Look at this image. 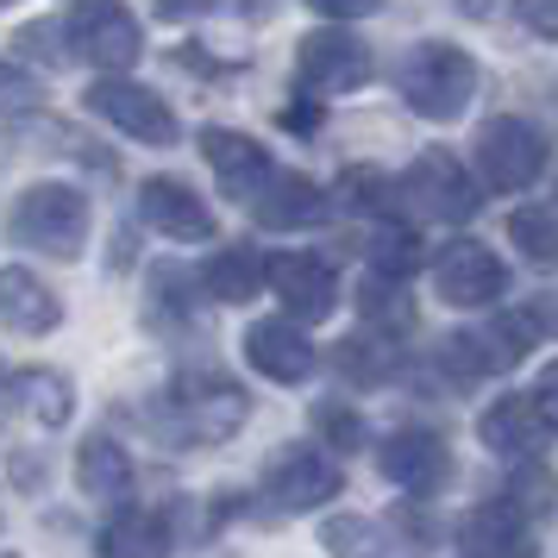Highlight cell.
I'll list each match as a JSON object with an SVG mask.
<instances>
[{"mask_svg": "<svg viewBox=\"0 0 558 558\" xmlns=\"http://www.w3.org/2000/svg\"><path fill=\"white\" fill-rule=\"evenodd\" d=\"M76 483H82V496H95V502H120L132 489V458L113 446V439H88L76 452Z\"/></svg>", "mask_w": 558, "mask_h": 558, "instance_id": "603a6c76", "label": "cell"}, {"mask_svg": "<svg viewBox=\"0 0 558 558\" xmlns=\"http://www.w3.org/2000/svg\"><path fill=\"white\" fill-rule=\"evenodd\" d=\"M521 496H527V508H533V514H553V496H558V483L546 477V471H527V483L514 477V502H521Z\"/></svg>", "mask_w": 558, "mask_h": 558, "instance_id": "836d02e7", "label": "cell"}, {"mask_svg": "<svg viewBox=\"0 0 558 558\" xmlns=\"http://www.w3.org/2000/svg\"><path fill=\"white\" fill-rule=\"evenodd\" d=\"M252 414V396L239 389L220 371H182L170 389H163V433H177L189 446H220L245 427Z\"/></svg>", "mask_w": 558, "mask_h": 558, "instance_id": "7a4b0ae2", "label": "cell"}, {"mask_svg": "<svg viewBox=\"0 0 558 558\" xmlns=\"http://www.w3.org/2000/svg\"><path fill=\"white\" fill-rule=\"evenodd\" d=\"M508 239L521 245V257H527V264L558 270V207H546V202L514 207V214H508Z\"/></svg>", "mask_w": 558, "mask_h": 558, "instance_id": "d4e9b609", "label": "cell"}, {"mask_svg": "<svg viewBox=\"0 0 558 558\" xmlns=\"http://www.w3.org/2000/svg\"><path fill=\"white\" fill-rule=\"evenodd\" d=\"M477 439L489 446V452H502V458H533L539 446H546V421H539L533 396H496V402L483 408Z\"/></svg>", "mask_w": 558, "mask_h": 558, "instance_id": "d6986e66", "label": "cell"}, {"mask_svg": "<svg viewBox=\"0 0 558 558\" xmlns=\"http://www.w3.org/2000/svg\"><path fill=\"white\" fill-rule=\"evenodd\" d=\"M252 214H257V227L295 232V227H314L327 214V195H320V182L295 177V170H270V182L252 195Z\"/></svg>", "mask_w": 558, "mask_h": 558, "instance_id": "e0dca14e", "label": "cell"}, {"mask_svg": "<svg viewBox=\"0 0 558 558\" xmlns=\"http://www.w3.org/2000/svg\"><path fill=\"white\" fill-rule=\"evenodd\" d=\"M533 408H539V421H546V433H558V357L539 371V383H533Z\"/></svg>", "mask_w": 558, "mask_h": 558, "instance_id": "d6a6232c", "label": "cell"}, {"mask_svg": "<svg viewBox=\"0 0 558 558\" xmlns=\"http://www.w3.org/2000/svg\"><path fill=\"white\" fill-rule=\"evenodd\" d=\"M320 546H327L332 558H389L383 527L364 521V514H332L327 527H320Z\"/></svg>", "mask_w": 558, "mask_h": 558, "instance_id": "484cf974", "label": "cell"}, {"mask_svg": "<svg viewBox=\"0 0 558 558\" xmlns=\"http://www.w3.org/2000/svg\"><path fill=\"white\" fill-rule=\"evenodd\" d=\"M314 433L327 439L332 452H357V446H364V421H357V408H345V402H314Z\"/></svg>", "mask_w": 558, "mask_h": 558, "instance_id": "f1b7e54d", "label": "cell"}, {"mask_svg": "<svg viewBox=\"0 0 558 558\" xmlns=\"http://www.w3.org/2000/svg\"><path fill=\"white\" fill-rule=\"evenodd\" d=\"M245 357H252L257 377L270 383H307L314 377V345H307V332L295 320H257L245 332Z\"/></svg>", "mask_w": 558, "mask_h": 558, "instance_id": "2e32d148", "label": "cell"}, {"mask_svg": "<svg viewBox=\"0 0 558 558\" xmlns=\"http://www.w3.org/2000/svg\"><path fill=\"white\" fill-rule=\"evenodd\" d=\"M88 113L107 120V126L132 132V138H145V145H177V113L157 101L151 88H138V82H95L88 88Z\"/></svg>", "mask_w": 558, "mask_h": 558, "instance_id": "8fae6325", "label": "cell"}, {"mask_svg": "<svg viewBox=\"0 0 558 558\" xmlns=\"http://www.w3.org/2000/svg\"><path fill=\"white\" fill-rule=\"evenodd\" d=\"M202 282H207V295H214V302H252L257 282H264V257H257L252 245H227V252L207 257Z\"/></svg>", "mask_w": 558, "mask_h": 558, "instance_id": "cb8c5ba5", "label": "cell"}, {"mask_svg": "<svg viewBox=\"0 0 558 558\" xmlns=\"http://www.w3.org/2000/svg\"><path fill=\"white\" fill-rule=\"evenodd\" d=\"M38 101H45V82L26 76V70H13V63H0V113H26Z\"/></svg>", "mask_w": 558, "mask_h": 558, "instance_id": "1f68e13d", "label": "cell"}, {"mask_svg": "<svg viewBox=\"0 0 558 558\" xmlns=\"http://www.w3.org/2000/svg\"><path fill=\"white\" fill-rule=\"evenodd\" d=\"M264 277H270V289L282 295V307H289L295 320H327L332 307H339V282H332V270L320 264V257H307V252L270 257Z\"/></svg>", "mask_w": 558, "mask_h": 558, "instance_id": "5bb4252c", "label": "cell"}, {"mask_svg": "<svg viewBox=\"0 0 558 558\" xmlns=\"http://www.w3.org/2000/svg\"><path fill=\"white\" fill-rule=\"evenodd\" d=\"M433 289L446 307H496L508 295V264L477 239H458L433 264Z\"/></svg>", "mask_w": 558, "mask_h": 558, "instance_id": "ba28073f", "label": "cell"}, {"mask_svg": "<svg viewBox=\"0 0 558 558\" xmlns=\"http://www.w3.org/2000/svg\"><path fill=\"white\" fill-rule=\"evenodd\" d=\"M539 345V314H496L483 332H452V339H439V357H446V371L458 383H477L489 371H508V364H521V357Z\"/></svg>", "mask_w": 558, "mask_h": 558, "instance_id": "5b68a950", "label": "cell"}, {"mask_svg": "<svg viewBox=\"0 0 558 558\" xmlns=\"http://www.w3.org/2000/svg\"><path fill=\"white\" fill-rule=\"evenodd\" d=\"M101 558H170V521L151 508H120L101 527Z\"/></svg>", "mask_w": 558, "mask_h": 558, "instance_id": "44dd1931", "label": "cell"}, {"mask_svg": "<svg viewBox=\"0 0 558 558\" xmlns=\"http://www.w3.org/2000/svg\"><path fill=\"white\" fill-rule=\"evenodd\" d=\"M521 20H527L539 38H553V45H558V7H521Z\"/></svg>", "mask_w": 558, "mask_h": 558, "instance_id": "e575fe53", "label": "cell"}, {"mask_svg": "<svg viewBox=\"0 0 558 558\" xmlns=\"http://www.w3.org/2000/svg\"><path fill=\"white\" fill-rule=\"evenodd\" d=\"M70 45H76L82 63L95 70H132L145 38H138V20L126 7H76L70 13Z\"/></svg>", "mask_w": 558, "mask_h": 558, "instance_id": "7c38bea8", "label": "cell"}, {"mask_svg": "<svg viewBox=\"0 0 558 558\" xmlns=\"http://www.w3.org/2000/svg\"><path fill=\"white\" fill-rule=\"evenodd\" d=\"M371 264H377V277L383 282H402L414 264H421V239L408 227H383L377 232V245H371Z\"/></svg>", "mask_w": 558, "mask_h": 558, "instance_id": "83f0119b", "label": "cell"}, {"mask_svg": "<svg viewBox=\"0 0 558 558\" xmlns=\"http://www.w3.org/2000/svg\"><path fill=\"white\" fill-rule=\"evenodd\" d=\"M477 63L458 51V45H439V38H427V45H414V51L402 57V70H396V88H402V101L421 113V120H433V126H452V120H464L471 113V101H477Z\"/></svg>", "mask_w": 558, "mask_h": 558, "instance_id": "6da1fadb", "label": "cell"}, {"mask_svg": "<svg viewBox=\"0 0 558 558\" xmlns=\"http://www.w3.org/2000/svg\"><path fill=\"white\" fill-rule=\"evenodd\" d=\"M364 320H377V327H396V332H402L408 320H414V307H408L402 282H383V277L364 282Z\"/></svg>", "mask_w": 558, "mask_h": 558, "instance_id": "f546056e", "label": "cell"}, {"mask_svg": "<svg viewBox=\"0 0 558 558\" xmlns=\"http://www.w3.org/2000/svg\"><path fill=\"white\" fill-rule=\"evenodd\" d=\"M377 471L396 489H408V496H439L446 483H452V452H446V439L427 427H396L389 439L377 446Z\"/></svg>", "mask_w": 558, "mask_h": 558, "instance_id": "9c48e42d", "label": "cell"}, {"mask_svg": "<svg viewBox=\"0 0 558 558\" xmlns=\"http://www.w3.org/2000/svg\"><path fill=\"white\" fill-rule=\"evenodd\" d=\"M7 408H20L32 427H63L70 421V377H57V371H20V377H7Z\"/></svg>", "mask_w": 558, "mask_h": 558, "instance_id": "7402d4cb", "label": "cell"}, {"mask_svg": "<svg viewBox=\"0 0 558 558\" xmlns=\"http://www.w3.org/2000/svg\"><path fill=\"white\" fill-rule=\"evenodd\" d=\"M458 553L464 558H539V539H533L527 514L508 496H496V502H477L458 521Z\"/></svg>", "mask_w": 558, "mask_h": 558, "instance_id": "4fadbf2b", "label": "cell"}, {"mask_svg": "<svg viewBox=\"0 0 558 558\" xmlns=\"http://www.w3.org/2000/svg\"><path fill=\"white\" fill-rule=\"evenodd\" d=\"M471 157H477V177L489 182L496 195H521V189H533V182L546 177L553 145H546V132L533 126V120H521V113H496V120H483L477 126Z\"/></svg>", "mask_w": 558, "mask_h": 558, "instance_id": "3957f363", "label": "cell"}, {"mask_svg": "<svg viewBox=\"0 0 558 558\" xmlns=\"http://www.w3.org/2000/svg\"><path fill=\"white\" fill-rule=\"evenodd\" d=\"M339 371H345V377H357V383H377V377H389V371H396V345H383L377 332H357V339H345V345H339Z\"/></svg>", "mask_w": 558, "mask_h": 558, "instance_id": "4316f807", "label": "cell"}, {"mask_svg": "<svg viewBox=\"0 0 558 558\" xmlns=\"http://www.w3.org/2000/svg\"><path fill=\"white\" fill-rule=\"evenodd\" d=\"M63 320V307L32 270H0V327L13 332H51Z\"/></svg>", "mask_w": 558, "mask_h": 558, "instance_id": "ffe728a7", "label": "cell"}, {"mask_svg": "<svg viewBox=\"0 0 558 558\" xmlns=\"http://www.w3.org/2000/svg\"><path fill=\"white\" fill-rule=\"evenodd\" d=\"M202 157L214 163L220 189H227L232 202H245V207H252V195L270 182V151H264L257 138H245V132L207 126V132H202Z\"/></svg>", "mask_w": 558, "mask_h": 558, "instance_id": "9a60e30c", "label": "cell"}, {"mask_svg": "<svg viewBox=\"0 0 558 558\" xmlns=\"http://www.w3.org/2000/svg\"><path fill=\"white\" fill-rule=\"evenodd\" d=\"M339 195L352 207H371V214H389V195H396V182L377 177V170H345L339 177Z\"/></svg>", "mask_w": 558, "mask_h": 558, "instance_id": "4dcf8cb0", "label": "cell"}, {"mask_svg": "<svg viewBox=\"0 0 558 558\" xmlns=\"http://www.w3.org/2000/svg\"><path fill=\"white\" fill-rule=\"evenodd\" d=\"M396 195H402L421 220H446V227H458V220L477 214V182H471V170H464L452 151H421L408 163V177L396 182Z\"/></svg>", "mask_w": 558, "mask_h": 558, "instance_id": "8992f818", "label": "cell"}, {"mask_svg": "<svg viewBox=\"0 0 558 558\" xmlns=\"http://www.w3.org/2000/svg\"><path fill=\"white\" fill-rule=\"evenodd\" d=\"M339 489H345L339 464H332L327 452H314V446H289V452H277V464L264 471V496L277 508H289V514L332 502Z\"/></svg>", "mask_w": 558, "mask_h": 558, "instance_id": "30bf717a", "label": "cell"}, {"mask_svg": "<svg viewBox=\"0 0 558 558\" xmlns=\"http://www.w3.org/2000/svg\"><path fill=\"white\" fill-rule=\"evenodd\" d=\"M7 232L20 245H32V252L82 257V245H88V202H82V189H70V182H38V189H26L13 202Z\"/></svg>", "mask_w": 558, "mask_h": 558, "instance_id": "277c9868", "label": "cell"}, {"mask_svg": "<svg viewBox=\"0 0 558 558\" xmlns=\"http://www.w3.org/2000/svg\"><path fill=\"white\" fill-rule=\"evenodd\" d=\"M138 214H145L157 232H170V239H214V214H207V202L189 189V182H177V177L145 182Z\"/></svg>", "mask_w": 558, "mask_h": 558, "instance_id": "ac0fdd59", "label": "cell"}, {"mask_svg": "<svg viewBox=\"0 0 558 558\" xmlns=\"http://www.w3.org/2000/svg\"><path fill=\"white\" fill-rule=\"evenodd\" d=\"M371 82V45L352 38V32H314L295 51V88L314 95V101H332V95H352Z\"/></svg>", "mask_w": 558, "mask_h": 558, "instance_id": "52a82bcc", "label": "cell"}]
</instances>
